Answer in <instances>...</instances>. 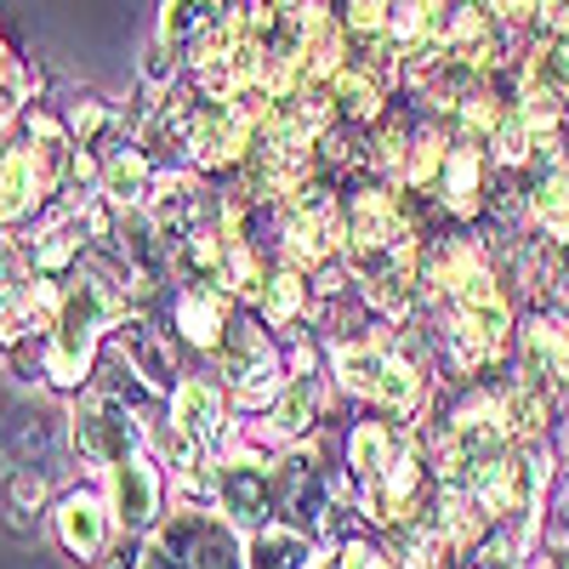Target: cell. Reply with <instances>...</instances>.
I'll return each mask as SVG.
<instances>
[{
  "mask_svg": "<svg viewBox=\"0 0 569 569\" xmlns=\"http://www.w3.org/2000/svg\"><path fill=\"white\" fill-rule=\"evenodd\" d=\"M388 359H393V342H388V337H365V342H353V348H337V376H342V388L359 393V399H376Z\"/></svg>",
  "mask_w": 569,
  "mask_h": 569,
  "instance_id": "ac0fdd59",
  "label": "cell"
},
{
  "mask_svg": "<svg viewBox=\"0 0 569 569\" xmlns=\"http://www.w3.org/2000/svg\"><path fill=\"white\" fill-rule=\"evenodd\" d=\"M149 154L142 149H120L103 160V200L114 206V211H142V200H149Z\"/></svg>",
  "mask_w": 569,
  "mask_h": 569,
  "instance_id": "2e32d148",
  "label": "cell"
},
{
  "mask_svg": "<svg viewBox=\"0 0 569 569\" xmlns=\"http://www.w3.org/2000/svg\"><path fill=\"white\" fill-rule=\"evenodd\" d=\"M160 536L194 569H246L240 547H233V530L222 525V518H211V512H177Z\"/></svg>",
  "mask_w": 569,
  "mask_h": 569,
  "instance_id": "30bf717a",
  "label": "cell"
},
{
  "mask_svg": "<svg viewBox=\"0 0 569 569\" xmlns=\"http://www.w3.org/2000/svg\"><path fill=\"white\" fill-rule=\"evenodd\" d=\"M69 421H74V427H69L74 450H80L86 461H98V467H120V461L137 456V445H142V427H137V416H131V405H126L120 393H91V399H80Z\"/></svg>",
  "mask_w": 569,
  "mask_h": 569,
  "instance_id": "3957f363",
  "label": "cell"
},
{
  "mask_svg": "<svg viewBox=\"0 0 569 569\" xmlns=\"http://www.w3.org/2000/svg\"><path fill=\"white\" fill-rule=\"evenodd\" d=\"M58 525V541L69 547L74 563H98L109 552V530H114V507L98 496V490H69L52 512Z\"/></svg>",
  "mask_w": 569,
  "mask_h": 569,
  "instance_id": "52a82bcc",
  "label": "cell"
},
{
  "mask_svg": "<svg viewBox=\"0 0 569 569\" xmlns=\"http://www.w3.org/2000/svg\"><path fill=\"white\" fill-rule=\"evenodd\" d=\"M399 450V433L388 421H359L353 433H348V467H353V485L376 479V472L388 467V456Z\"/></svg>",
  "mask_w": 569,
  "mask_h": 569,
  "instance_id": "44dd1931",
  "label": "cell"
},
{
  "mask_svg": "<svg viewBox=\"0 0 569 569\" xmlns=\"http://www.w3.org/2000/svg\"><path fill=\"white\" fill-rule=\"evenodd\" d=\"M120 353L131 365V376H142V382H154V388H171V359L154 348V330L142 325V319H120Z\"/></svg>",
  "mask_w": 569,
  "mask_h": 569,
  "instance_id": "ffe728a7",
  "label": "cell"
},
{
  "mask_svg": "<svg viewBox=\"0 0 569 569\" xmlns=\"http://www.w3.org/2000/svg\"><path fill=\"white\" fill-rule=\"evenodd\" d=\"M279 512L291 518V530H325V512H337V501H330V485H325V467L319 456L297 450L279 461Z\"/></svg>",
  "mask_w": 569,
  "mask_h": 569,
  "instance_id": "8992f818",
  "label": "cell"
},
{
  "mask_svg": "<svg viewBox=\"0 0 569 569\" xmlns=\"http://www.w3.org/2000/svg\"><path fill=\"white\" fill-rule=\"evenodd\" d=\"M518 353H525V382L552 393H569V325L558 313H536L518 337Z\"/></svg>",
  "mask_w": 569,
  "mask_h": 569,
  "instance_id": "ba28073f",
  "label": "cell"
},
{
  "mask_svg": "<svg viewBox=\"0 0 569 569\" xmlns=\"http://www.w3.org/2000/svg\"><path fill=\"white\" fill-rule=\"evenodd\" d=\"M46 188H52V182H46V171L34 166V154L29 149H7V154H0V222L29 217Z\"/></svg>",
  "mask_w": 569,
  "mask_h": 569,
  "instance_id": "7c38bea8",
  "label": "cell"
},
{
  "mask_svg": "<svg viewBox=\"0 0 569 569\" xmlns=\"http://www.w3.org/2000/svg\"><path fill=\"white\" fill-rule=\"evenodd\" d=\"M171 433H182L200 456H217V445H222V433H228L217 382H206V376H182L177 393H171Z\"/></svg>",
  "mask_w": 569,
  "mask_h": 569,
  "instance_id": "9c48e42d",
  "label": "cell"
},
{
  "mask_svg": "<svg viewBox=\"0 0 569 569\" xmlns=\"http://www.w3.org/2000/svg\"><path fill=\"white\" fill-rule=\"evenodd\" d=\"M393 18V0H348V29L353 34H382Z\"/></svg>",
  "mask_w": 569,
  "mask_h": 569,
  "instance_id": "d4e9b609",
  "label": "cell"
},
{
  "mask_svg": "<svg viewBox=\"0 0 569 569\" xmlns=\"http://www.w3.org/2000/svg\"><path fill=\"white\" fill-rule=\"evenodd\" d=\"M74 142L80 149H109L114 142V114H109V103H98V98H86L80 109H74Z\"/></svg>",
  "mask_w": 569,
  "mask_h": 569,
  "instance_id": "cb8c5ba5",
  "label": "cell"
},
{
  "mask_svg": "<svg viewBox=\"0 0 569 569\" xmlns=\"http://www.w3.org/2000/svg\"><path fill=\"white\" fill-rule=\"evenodd\" d=\"M313 416H319V382H313V370H297L291 382L279 388V405H273V416H268V439H273V445L302 439L308 427H313Z\"/></svg>",
  "mask_w": 569,
  "mask_h": 569,
  "instance_id": "4fadbf2b",
  "label": "cell"
},
{
  "mask_svg": "<svg viewBox=\"0 0 569 569\" xmlns=\"http://www.w3.org/2000/svg\"><path fill=\"white\" fill-rule=\"evenodd\" d=\"M160 496H166V485H160V467L149 461V456H126L120 467H109V507H114V525L120 530H131V536H142V530H154V518H160Z\"/></svg>",
  "mask_w": 569,
  "mask_h": 569,
  "instance_id": "5b68a950",
  "label": "cell"
},
{
  "mask_svg": "<svg viewBox=\"0 0 569 569\" xmlns=\"http://www.w3.org/2000/svg\"><path fill=\"white\" fill-rule=\"evenodd\" d=\"M126 319V297L114 291V279L103 268H91L86 279H74L63 302H58V319L46 330V382L58 388H80L91 376V359H98V342L103 330Z\"/></svg>",
  "mask_w": 569,
  "mask_h": 569,
  "instance_id": "6da1fadb",
  "label": "cell"
},
{
  "mask_svg": "<svg viewBox=\"0 0 569 569\" xmlns=\"http://www.w3.org/2000/svg\"><path fill=\"white\" fill-rule=\"evenodd\" d=\"M222 313H228V297L217 291V284H182L177 291V308H171V319H177V330L194 348H211L217 353V342H222Z\"/></svg>",
  "mask_w": 569,
  "mask_h": 569,
  "instance_id": "8fae6325",
  "label": "cell"
},
{
  "mask_svg": "<svg viewBox=\"0 0 569 569\" xmlns=\"http://www.w3.org/2000/svg\"><path fill=\"white\" fill-rule=\"evenodd\" d=\"M142 74H149L154 86H166V80L177 74V58H171V46H154V52H149V63H142Z\"/></svg>",
  "mask_w": 569,
  "mask_h": 569,
  "instance_id": "4316f807",
  "label": "cell"
},
{
  "mask_svg": "<svg viewBox=\"0 0 569 569\" xmlns=\"http://www.w3.org/2000/svg\"><path fill=\"white\" fill-rule=\"evenodd\" d=\"M217 23H222V0H166L160 7V46L194 52Z\"/></svg>",
  "mask_w": 569,
  "mask_h": 569,
  "instance_id": "9a60e30c",
  "label": "cell"
},
{
  "mask_svg": "<svg viewBox=\"0 0 569 569\" xmlns=\"http://www.w3.org/2000/svg\"><path fill=\"white\" fill-rule=\"evenodd\" d=\"M479 182H485V149H479V142H456L450 160H445V177H439L445 206L456 217H472V211H479Z\"/></svg>",
  "mask_w": 569,
  "mask_h": 569,
  "instance_id": "e0dca14e",
  "label": "cell"
},
{
  "mask_svg": "<svg viewBox=\"0 0 569 569\" xmlns=\"http://www.w3.org/2000/svg\"><path fill=\"white\" fill-rule=\"evenodd\" d=\"M319 563V541L308 530H257L246 547V569H313Z\"/></svg>",
  "mask_w": 569,
  "mask_h": 569,
  "instance_id": "5bb4252c",
  "label": "cell"
},
{
  "mask_svg": "<svg viewBox=\"0 0 569 569\" xmlns=\"http://www.w3.org/2000/svg\"><path fill=\"white\" fill-rule=\"evenodd\" d=\"M330 103H337L342 120H376V103H382V80H376L365 63H342L330 74Z\"/></svg>",
  "mask_w": 569,
  "mask_h": 569,
  "instance_id": "d6986e66",
  "label": "cell"
},
{
  "mask_svg": "<svg viewBox=\"0 0 569 569\" xmlns=\"http://www.w3.org/2000/svg\"><path fill=\"white\" fill-rule=\"evenodd\" d=\"M342 569H399L382 547H370V541H348L342 547Z\"/></svg>",
  "mask_w": 569,
  "mask_h": 569,
  "instance_id": "484cf974",
  "label": "cell"
},
{
  "mask_svg": "<svg viewBox=\"0 0 569 569\" xmlns=\"http://www.w3.org/2000/svg\"><path fill=\"white\" fill-rule=\"evenodd\" d=\"M525 530L518 525H496L490 536H479V569H525Z\"/></svg>",
  "mask_w": 569,
  "mask_h": 569,
  "instance_id": "603a6c76",
  "label": "cell"
},
{
  "mask_svg": "<svg viewBox=\"0 0 569 569\" xmlns=\"http://www.w3.org/2000/svg\"><path fill=\"white\" fill-rule=\"evenodd\" d=\"M0 80H7V46H0Z\"/></svg>",
  "mask_w": 569,
  "mask_h": 569,
  "instance_id": "83f0119b",
  "label": "cell"
},
{
  "mask_svg": "<svg viewBox=\"0 0 569 569\" xmlns=\"http://www.w3.org/2000/svg\"><path fill=\"white\" fill-rule=\"evenodd\" d=\"M302 302H308L302 268H279V273L262 284V319H268V325H291V319L302 313Z\"/></svg>",
  "mask_w": 569,
  "mask_h": 569,
  "instance_id": "7402d4cb",
  "label": "cell"
},
{
  "mask_svg": "<svg viewBox=\"0 0 569 569\" xmlns=\"http://www.w3.org/2000/svg\"><path fill=\"white\" fill-rule=\"evenodd\" d=\"M217 501H222V512H228V525H240L246 536L268 530L273 512H279V496H273V485H268V456L240 450V456L217 461Z\"/></svg>",
  "mask_w": 569,
  "mask_h": 569,
  "instance_id": "277c9868",
  "label": "cell"
},
{
  "mask_svg": "<svg viewBox=\"0 0 569 569\" xmlns=\"http://www.w3.org/2000/svg\"><path fill=\"white\" fill-rule=\"evenodd\" d=\"M217 370H222V388L240 405H262L279 393V353L251 319H228L217 342Z\"/></svg>",
  "mask_w": 569,
  "mask_h": 569,
  "instance_id": "7a4b0ae2",
  "label": "cell"
}]
</instances>
